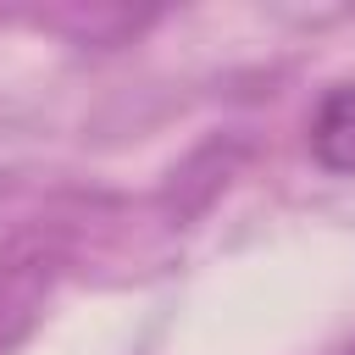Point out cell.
<instances>
[{"instance_id":"obj_1","label":"cell","mask_w":355,"mask_h":355,"mask_svg":"<svg viewBox=\"0 0 355 355\" xmlns=\"http://www.w3.org/2000/svg\"><path fill=\"white\" fill-rule=\"evenodd\" d=\"M311 150L327 172H355V83L327 89L311 122Z\"/></svg>"}]
</instances>
